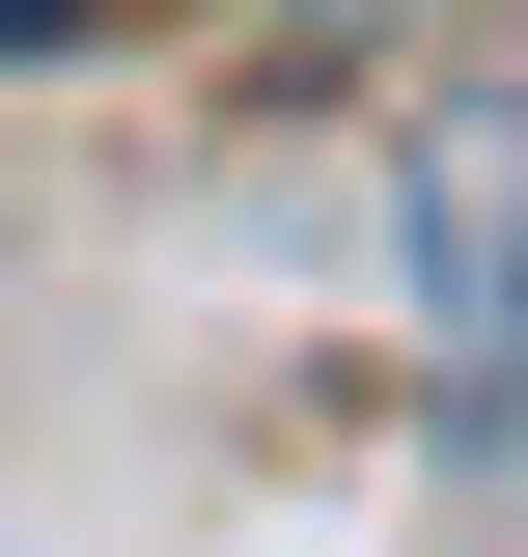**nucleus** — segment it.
Segmentation results:
<instances>
[{
    "label": "nucleus",
    "mask_w": 528,
    "mask_h": 557,
    "mask_svg": "<svg viewBox=\"0 0 528 557\" xmlns=\"http://www.w3.org/2000/svg\"><path fill=\"white\" fill-rule=\"evenodd\" d=\"M84 28H112V0H0V57H84Z\"/></svg>",
    "instance_id": "2"
},
{
    "label": "nucleus",
    "mask_w": 528,
    "mask_h": 557,
    "mask_svg": "<svg viewBox=\"0 0 528 557\" xmlns=\"http://www.w3.org/2000/svg\"><path fill=\"white\" fill-rule=\"evenodd\" d=\"M417 251H445V335L528 362V84H473V112L417 139Z\"/></svg>",
    "instance_id": "1"
}]
</instances>
